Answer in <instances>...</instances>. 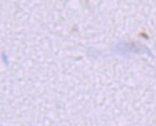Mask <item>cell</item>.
<instances>
[]
</instances>
